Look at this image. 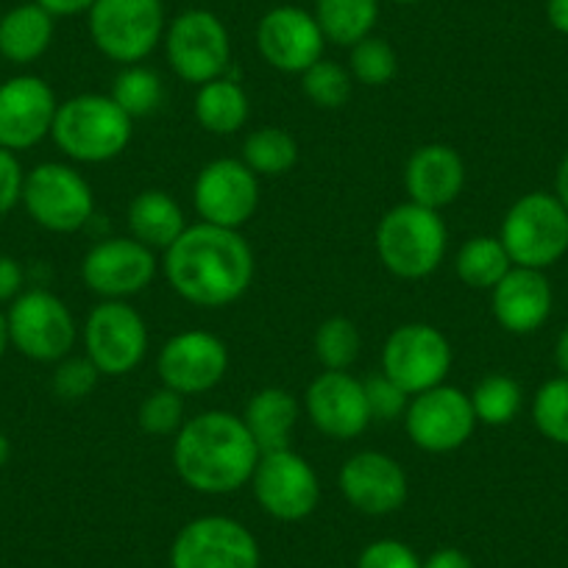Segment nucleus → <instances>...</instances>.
I'll list each match as a JSON object with an SVG mask.
<instances>
[{
    "label": "nucleus",
    "instance_id": "f257e3e1",
    "mask_svg": "<svg viewBox=\"0 0 568 568\" xmlns=\"http://www.w3.org/2000/svg\"><path fill=\"white\" fill-rule=\"evenodd\" d=\"M162 273L193 307L223 310L254 282V251L237 229L195 223L162 256Z\"/></svg>",
    "mask_w": 568,
    "mask_h": 568
},
{
    "label": "nucleus",
    "instance_id": "f03ea898",
    "mask_svg": "<svg viewBox=\"0 0 568 568\" xmlns=\"http://www.w3.org/2000/svg\"><path fill=\"white\" fill-rule=\"evenodd\" d=\"M262 452L243 418L226 409H206L173 440V468L187 488L206 496H226L251 483Z\"/></svg>",
    "mask_w": 568,
    "mask_h": 568
},
{
    "label": "nucleus",
    "instance_id": "7ed1b4c3",
    "mask_svg": "<svg viewBox=\"0 0 568 568\" xmlns=\"http://www.w3.org/2000/svg\"><path fill=\"white\" fill-rule=\"evenodd\" d=\"M134 120L112 101V95L84 92L59 103L51 140L64 156L84 165L112 162L129 149Z\"/></svg>",
    "mask_w": 568,
    "mask_h": 568
},
{
    "label": "nucleus",
    "instance_id": "20e7f679",
    "mask_svg": "<svg viewBox=\"0 0 568 568\" xmlns=\"http://www.w3.org/2000/svg\"><path fill=\"white\" fill-rule=\"evenodd\" d=\"M374 243L382 265L393 276L426 278L444 262L449 232L440 212L407 201L382 215Z\"/></svg>",
    "mask_w": 568,
    "mask_h": 568
},
{
    "label": "nucleus",
    "instance_id": "39448f33",
    "mask_svg": "<svg viewBox=\"0 0 568 568\" xmlns=\"http://www.w3.org/2000/svg\"><path fill=\"white\" fill-rule=\"evenodd\" d=\"M499 240L513 265L546 271L568 251V210L557 195H521L507 210Z\"/></svg>",
    "mask_w": 568,
    "mask_h": 568
},
{
    "label": "nucleus",
    "instance_id": "423d86ee",
    "mask_svg": "<svg viewBox=\"0 0 568 568\" xmlns=\"http://www.w3.org/2000/svg\"><path fill=\"white\" fill-rule=\"evenodd\" d=\"M98 51L118 64H142L165 37L162 0H95L87 12Z\"/></svg>",
    "mask_w": 568,
    "mask_h": 568
},
{
    "label": "nucleus",
    "instance_id": "0eeeda50",
    "mask_svg": "<svg viewBox=\"0 0 568 568\" xmlns=\"http://www.w3.org/2000/svg\"><path fill=\"white\" fill-rule=\"evenodd\" d=\"M23 206L45 232L75 234L95 215V195L75 168L64 162H42L26 173Z\"/></svg>",
    "mask_w": 568,
    "mask_h": 568
},
{
    "label": "nucleus",
    "instance_id": "6e6552de",
    "mask_svg": "<svg viewBox=\"0 0 568 568\" xmlns=\"http://www.w3.org/2000/svg\"><path fill=\"white\" fill-rule=\"evenodd\" d=\"M9 343L34 363H59L70 357L79 337L73 313L51 291H23L7 313Z\"/></svg>",
    "mask_w": 568,
    "mask_h": 568
},
{
    "label": "nucleus",
    "instance_id": "1a4fd4ad",
    "mask_svg": "<svg viewBox=\"0 0 568 568\" xmlns=\"http://www.w3.org/2000/svg\"><path fill=\"white\" fill-rule=\"evenodd\" d=\"M168 64L173 73L187 84H206L221 75H229L232 68V40L210 9H187L165 29L162 37Z\"/></svg>",
    "mask_w": 568,
    "mask_h": 568
},
{
    "label": "nucleus",
    "instance_id": "9d476101",
    "mask_svg": "<svg viewBox=\"0 0 568 568\" xmlns=\"http://www.w3.org/2000/svg\"><path fill=\"white\" fill-rule=\"evenodd\" d=\"M254 532L237 518L201 516L184 524L171 546V568H260Z\"/></svg>",
    "mask_w": 568,
    "mask_h": 568
},
{
    "label": "nucleus",
    "instance_id": "9b49d317",
    "mask_svg": "<svg viewBox=\"0 0 568 568\" xmlns=\"http://www.w3.org/2000/svg\"><path fill=\"white\" fill-rule=\"evenodd\" d=\"M449 371L452 346L433 324H404L387 335L382 348V374L409 396L444 385Z\"/></svg>",
    "mask_w": 568,
    "mask_h": 568
},
{
    "label": "nucleus",
    "instance_id": "f8f14e48",
    "mask_svg": "<svg viewBox=\"0 0 568 568\" xmlns=\"http://www.w3.org/2000/svg\"><path fill=\"white\" fill-rule=\"evenodd\" d=\"M248 485L262 510L284 524L304 521L321 501L318 474L293 449L262 455Z\"/></svg>",
    "mask_w": 568,
    "mask_h": 568
},
{
    "label": "nucleus",
    "instance_id": "ddd939ff",
    "mask_svg": "<svg viewBox=\"0 0 568 568\" xmlns=\"http://www.w3.org/2000/svg\"><path fill=\"white\" fill-rule=\"evenodd\" d=\"M477 426L471 396L460 387L438 385L409 398L404 429L413 446L429 455H449L468 444Z\"/></svg>",
    "mask_w": 568,
    "mask_h": 568
},
{
    "label": "nucleus",
    "instance_id": "4468645a",
    "mask_svg": "<svg viewBox=\"0 0 568 568\" xmlns=\"http://www.w3.org/2000/svg\"><path fill=\"white\" fill-rule=\"evenodd\" d=\"M84 352L103 376H125L149 354V326L129 302H101L84 324Z\"/></svg>",
    "mask_w": 568,
    "mask_h": 568
},
{
    "label": "nucleus",
    "instance_id": "2eb2a0df",
    "mask_svg": "<svg viewBox=\"0 0 568 568\" xmlns=\"http://www.w3.org/2000/svg\"><path fill=\"white\" fill-rule=\"evenodd\" d=\"M193 204L204 223L240 232L260 206V176L243 160H212L195 176Z\"/></svg>",
    "mask_w": 568,
    "mask_h": 568
},
{
    "label": "nucleus",
    "instance_id": "dca6fc26",
    "mask_svg": "<svg viewBox=\"0 0 568 568\" xmlns=\"http://www.w3.org/2000/svg\"><path fill=\"white\" fill-rule=\"evenodd\" d=\"M154 251L134 237H109L92 245L81 262V278L103 302H125L154 282Z\"/></svg>",
    "mask_w": 568,
    "mask_h": 568
},
{
    "label": "nucleus",
    "instance_id": "f3484780",
    "mask_svg": "<svg viewBox=\"0 0 568 568\" xmlns=\"http://www.w3.org/2000/svg\"><path fill=\"white\" fill-rule=\"evenodd\" d=\"M229 371V348L217 335L204 329H184L173 335L156 357L162 385L182 396L210 393Z\"/></svg>",
    "mask_w": 568,
    "mask_h": 568
},
{
    "label": "nucleus",
    "instance_id": "a211bd4d",
    "mask_svg": "<svg viewBox=\"0 0 568 568\" xmlns=\"http://www.w3.org/2000/svg\"><path fill=\"white\" fill-rule=\"evenodd\" d=\"M326 37L315 14L302 7H273L256 23V51L278 73H296L324 59Z\"/></svg>",
    "mask_w": 568,
    "mask_h": 568
},
{
    "label": "nucleus",
    "instance_id": "6ab92c4d",
    "mask_svg": "<svg viewBox=\"0 0 568 568\" xmlns=\"http://www.w3.org/2000/svg\"><path fill=\"white\" fill-rule=\"evenodd\" d=\"M57 92L40 75H12L0 84V149L29 151L51 136Z\"/></svg>",
    "mask_w": 568,
    "mask_h": 568
},
{
    "label": "nucleus",
    "instance_id": "aec40b11",
    "mask_svg": "<svg viewBox=\"0 0 568 568\" xmlns=\"http://www.w3.org/2000/svg\"><path fill=\"white\" fill-rule=\"evenodd\" d=\"M341 494L365 516H390L407 501L409 483L404 468L385 452H357L337 474Z\"/></svg>",
    "mask_w": 568,
    "mask_h": 568
},
{
    "label": "nucleus",
    "instance_id": "412c9836",
    "mask_svg": "<svg viewBox=\"0 0 568 568\" xmlns=\"http://www.w3.org/2000/svg\"><path fill=\"white\" fill-rule=\"evenodd\" d=\"M307 415L318 433L335 440H352L368 429L371 409L363 379L348 371H324L307 387Z\"/></svg>",
    "mask_w": 568,
    "mask_h": 568
},
{
    "label": "nucleus",
    "instance_id": "4be33fe9",
    "mask_svg": "<svg viewBox=\"0 0 568 568\" xmlns=\"http://www.w3.org/2000/svg\"><path fill=\"white\" fill-rule=\"evenodd\" d=\"M404 187L413 204L440 212L466 187V162L452 145L429 142L413 151L404 168Z\"/></svg>",
    "mask_w": 568,
    "mask_h": 568
},
{
    "label": "nucleus",
    "instance_id": "5701e85b",
    "mask_svg": "<svg viewBox=\"0 0 568 568\" xmlns=\"http://www.w3.org/2000/svg\"><path fill=\"white\" fill-rule=\"evenodd\" d=\"M490 293L494 318L510 335H532L549 321L551 287L544 271L513 265Z\"/></svg>",
    "mask_w": 568,
    "mask_h": 568
},
{
    "label": "nucleus",
    "instance_id": "b1692460",
    "mask_svg": "<svg viewBox=\"0 0 568 568\" xmlns=\"http://www.w3.org/2000/svg\"><path fill=\"white\" fill-rule=\"evenodd\" d=\"M298 407L296 396L284 387H262L248 398L243 413V424L251 433L254 444L260 446L262 455L267 452L291 449L293 429L298 424Z\"/></svg>",
    "mask_w": 568,
    "mask_h": 568
},
{
    "label": "nucleus",
    "instance_id": "393cba45",
    "mask_svg": "<svg viewBox=\"0 0 568 568\" xmlns=\"http://www.w3.org/2000/svg\"><path fill=\"white\" fill-rule=\"evenodd\" d=\"M53 14L40 3H20L0 18V57L9 64H34L53 42Z\"/></svg>",
    "mask_w": 568,
    "mask_h": 568
},
{
    "label": "nucleus",
    "instance_id": "a878e982",
    "mask_svg": "<svg viewBox=\"0 0 568 568\" xmlns=\"http://www.w3.org/2000/svg\"><path fill=\"white\" fill-rule=\"evenodd\" d=\"M187 229L184 212L165 190H142L129 204V232L151 251H168Z\"/></svg>",
    "mask_w": 568,
    "mask_h": 568
},
{
    "label": "nucleus",
    "instance_id": "bb28decb",
    "mask_svg": "<svg viewBox=\"0 0 568 568\" xmlns=\"http://www.w3.org/2000/svg\"><path fill=\"white\" fill-rule=\"evenodd\" d=\"M248 95H245L240 81L232 79V75H221V79L206 81V84L199 87V95H195V120L210 134H237L245 125V120H248Z\"/></svg>",
    "mask_w": 568,
    "mask_h": 568
},
{
    "label": "nucleus",
    "instance_id": "cd10ccee",
    "mask_svg": "<svg viewBox=\"0 0 568 568\" xmlns=\"http://www.w3.org/2000/svg\"><path fill=\"white\" fill-rule=\"evenodd\" d=\"M313 14L326 42L352 48L374 34L376 20H379V0H315Z\"/></svg>",
    "mask_w": 568,
    "mask_h": 568
},
{
    "label": "nucleus",
    "instance_id": "c85d7f7f",
    "mask_svg": "<svg viewBox=\"0 0 568 568\" xmlns=\"http://www.w3.org/2000/svg\"><path fill=\"white\" fill-rule=\"evenodd\" d=\"M513 267L499 237H471L457 251L455 271L471 291H494Z\"/></svg>",
    "mask_w": 568,
    "mask_h": 568
},
{
    "label": "nucleus",
    "instance_id": "c756f323",
    "mask_svg": "<svg viewBox=\"0 0 568 568\" xmlns=\"http://www.w3.org/2000/svg\"><path fill=\"white\" fill-rule=\"evenodd\" d=\"M243 162L260 179L284 176L298 162V145L293 134L278 125H262L245 136Z\"/></svg>",
    "mask_w": 568,
    "mask_h": 568
},
{
    "label": "nucleus",
    "instance_id": "7c9ffc66",
    "mask_svg": "<svg viewBox=\"0 0 568 568\" xmlns=\"http://www.w3.org/2000/svg\"><path fill=\"white\" fill-rule=\"evenodd\" d=\"M165 87L156 70L145 64H125L112 84V101L129 114L131 120L149 118L162 106Z\"/></svg>",
    "mask_w": 568,
    "mask_h": 568
},
{
    "label": "nucleus",
    "instance_id": "2f4dec72",
    "mask_svg": "<svg viewBox=\"0 0 568 568\" xmlns=\"http://www.w3.org/2000/svg\"><path fill=\"white\" fill-rule=\"evenodd\" d=\"M471 396L474 415L477 424L485 426H507L518 415L524 402L521 385L507 374H490L483 382H477Z\"/></svg>",
    "mask_w": 568,
    "mask_h": 568
},
{
    "label": "nucleus",
    "instance_id": "473e14b6",
    "mask_svg": "<svg viewBox=\"0 0 568 568\" xmlns=\"http://www.w3.org/2000/svg\"><path fill=\"white\" fill-rule=\"evenodd\" d=\"M363 352V337L354 321L335 315L326 318L315 332V357L324 365V371H348L357 363Z\"/></svg>",
    "mask_w": 568,
    "mask_h": 568
},
{
    "label": "nucleus",
    "instance_id": "72a5a7b5",
    "mask_svg": "<svg viewBox=\"0 0 568 568\" xmlns=\"http://www.w3.org/2000/svg\"><path fill=\"white\" fill-rule=\"evenodd\" d=\"M532 420L551 444L568 446V376L544 382L532 398Z\"/></svg>",
    "mask_w": 568,
    "mask_h": 568
},
{
    "label": "nucleus",
    "instance_id": "f704fd0d",
    "mask_svg": "<svg viewBox=\"0 0 568 568\" xmlns=\"http://www.w3.org/2000/svg\"><path fill=\"white\" fill-rule=\"evenodd\" d=\"M348 73L365 87H385L398 73V57L390 42L371 34L359 40L357 45H352Z\"/></svg>",
    "mask_w": 568,
    "mask_h": 568
},
{
    "label": "nucleus",
    "instance_id": "c9c22d12",
    "mask_svg": "<svg viewBox=\"0 0 568 568\" xmlns=\"http://www.w3.org/2000/svg\"><path fill=\"white\" fill-rule=\"evenodd\" d=\"M302 92L318 109H343L352 98V73L343 64L318 59L302 73Z\"/></svg>",
    "mask_w": 568,
    "mask_h": 568
},
{
    "label": "nucleus",
    "instance_id": "e433bc0d",
    "mask_svg": "<svg viewBox=\"0 0 568 568\" xmlns=\"http://www.w3.org/2000/svg\"><path fill=\"white\" fill-rule=\"evenodd\" d=\"M136 420H140V429L145 435H156V438L176 435L184 420H187L184 418V396L165 385L156 387V390L142 398L140 409H136Z\"/></svg>",
    "mask_w": 568,
    "mask_h": 568
},
{
    "label": "nucleus",
    "instance_id": "4c0bfd02",
    "mask_svg": "<svg viewBox=\"0 0 568 568\" xmlns=\"http://www.w3.org/2000/svg\"><path fill=\"white\" fill-rule=\"evenodd\" d=\"M101 376L103 374L90 357H64L57 363L51 387L62 402H81V398L92 396Z\"/></svg>",
    "mask_w": 568,
    "mask_h": 568
},
{
    "label": "nucleus",
    "instance_id": "58836bf2",
    "mask_svg": "<svg viewBox=\"0 0 568 568\" xmlns=\"http://www.w3.org/2000/svg\"><path fill=\"white\" fill-rule=\"evenodd\" d=\"M365 385V398H368V409H371V420H396L404 418L409 407V393H404L402 387L396 385L393 379H387L385 374H376L371 379L363 382Z\"/></svg>",
    "mask_w": 568,
    "mask_h": 568
},
{
    "label": "nucleus",
    "instance_id": "ea45409f",
    "mask_svg": "<svg viewBox=\"0 0 568 568\" xmlns=\"http://www.w3.org/2000/svg\"><path fill=\"white\" fill-rule=\"evenodd\" d=\"M424 560L415 555L413 546L402 540L382 538L365 546L357 557V568H420Z\"/></svg>",
    "mask_w": 568,
    "mask_h": 568
},
{
    "label": "nucleus",
    "instance_id": "a19ab883",
    "mask_svg": "<svg viewBox=\"0 0 568 568\" xmlns=\"http://www.w3.org/2000/svg\"><path fill=\"white\" fill-rule=\"evenodd\" d=\"M26 171L14 151L0 149V217L9 215L18 204H23Z\"/></svg>",
    "mask_w": 568,
    "mask_h": 568
},
{
    "label": "nucleus",
    "instance_id": "79ce46f5",
    "mask_svg": "<svg viewBox=\"0 0 568 568\" xmlns=\"http://www.w3.org/2000/svg\"><path fill=\"white\" fill-rule=\"evenodd\" d=\"M23 282H26L23 265H20L14 256L0 254V304L3 302L12 304L14 298L23 293Z\"/></svg>",
    "mask_w": 568,
    "mask_h": 568
},
{
    "label": "nucleus",
    "instance_id": "37998d69",
    "mask_svg": "<svg viewBox=\"0 0 568 568\" xmlns=\"http://www.w3.org/2000/svg\"><path fill=\"white\" fill-rule=\"evenodd\" d=\"M420 568H474V562H471V557L466 555V551L446 546V549H438V551H433V555L426 557L424 566H420Z\"/></svg>",
    "mask_w": 568,
    "mask_h": 568
},
{
    "label": "nucleus",
    "instance_id": "c03bdc74",
    "mask_svg": "<svg viewBox=\"0 0 568 568\" xmlns=\"http://www.w3.org/2000/svg\"><path fill=\"white\" fill-rule=\"evenodd\" d=\"M34 3H40L53 18H75V14L90 12L95 0H34Z\"/></svg>",
    "mask_w": 568,
    "mask_h": 568
},
{
    "label": "nucleus",
    "instance_id": "a18cd8bd",
    "mask_svg": "<svg viewBox=\"0 0 568 568\" xmlns=\"http://www.w3.org/2000/svg\"><path fill=\"white\" fill-rule=\"evenodd\" d=\"M546 20L557 34H568V0H546Z\"/></svg>",
    "mask_w": 568,
    "mask_h": 568
},
{
    "label": "nucleus",
    "instance_id": "49530a36",
    "mask_svg": "<svg viewBox=\"0 0 568 568\" xmlns=\"http://www.w3.org/2000/svg\"><path fill=\"white\" fill-rule=\"evenodd\" d=\"M555 195L560 199V204L568 210V154L562 156L560 168H557V179H555Z\"/></svg>",
    "mask_w": 568,
    "mask_h": 568
},
{
    "label": "nucleus",
    "instance_id": "de8ad7c7",
    "mask_svg": "<svg viewBox=\"0 0 568 568\" xmlns=\"http://www.w3.org/2000/svg\"><path fill=\"white\" fill-rule=\"evenodd\" d=\"M555 365L560 368L562 376H568V326L560 332L555 343Z\"/></svg>",
    "mask_w": 568,
    "mask_h": 568
},
{
    "label": "nucleus",
    "instance_id": "09e8293b",
    "mask_svg": "<svg viewBox=\"0 0 568 568\" xmlns=\"http://www.w3.org/2000/svg\"><path fill=\"white\" fill-rule=\"evenodd\" d=\"M12 346L9 343V326H7V313H0V359H3V354H7V348Z\"/></svg>",
    "mask_w": 568,
    "mask_h": 568
},
{
    "label": "nucleus",
    "instance_id": "8fccbe9b",
    "mask_svg": "<svg viewBox=\"0 0 568 568\" xmlns=\"http://www.w3.org/2000/svg\"><path fill=\"white\" fill-rule=\"evenodd\" d=\"M9 457H12V440L7 438V433H0V468L7 466Z\"/></svg>",
    "mask_w": 568,
    "mask_h": 568
},
{
    "label": "nucleus",
    "instance_id": "3c124183",
    "mask_svg": "<svg viewBox=\"0 0 568 568\" xmlns=\"http://www.w3.org/2000/svg\"><path fill=\"white\" fill-rule=\"evenodd\" d=\"M393 3H402V7H413V3H420V0H393Z\"/></svg>",
    "mask_w": 568,
    "mask_h": 568
}]
</instances>
